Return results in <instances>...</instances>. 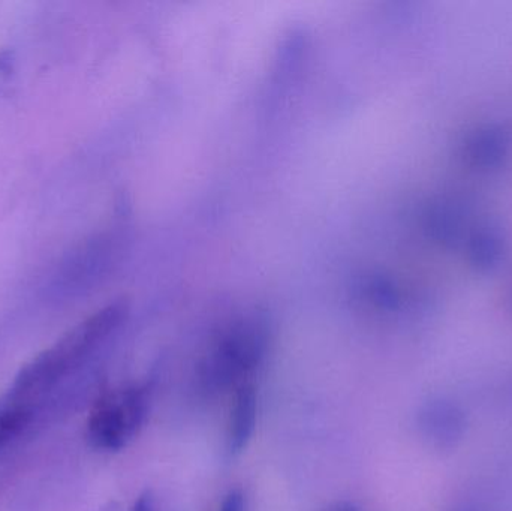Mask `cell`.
Returning a JSON list of instances; mask_svg holds the SVG:
<instances>
[{
  "label": "cell",
  "mask_w": 512,
  "mask_h": 511,
  "mask_svg": "<svg viewBox=\"0 0 512 511\" xmlns=\"http://www.w3.org/2000/svg\"><path fill=\"white\" fill-rule=\"evenodd\" d=\"M271 323L267 312L249 308L236 312L218 330L209 351L198 365V378L206 389L224 390L239 384L267 356Z\"/></svg>",
  "instance_id": "1"
},
{
  "label": "cell",
  "mask_w": 512,
  "mask_h": 511,
  "mask_svg": "<svg viewBox=\"0 0 512 511\" xmlns=\"http://www.w3.org/2000/svg\"><path fill=\"white\" fill-rule=\"evenodd\" d=\"M149 413L146 387L125 386L99 396L87 419V440L99 452L125 449L143 428Z\"/></svg>",
  "instance_id": "2"
},
{
  "label": "cell",
  "mask_w": 512,
  "mask_h": 511,
  "mask_svg": "<svg viewBox=\"0 0 512 511\" xmlns=\"http://www.w3.org/2000/svg\"><path fill=\"white\" fill-rule=\"evenodd\" d=\"M417 420L424 440L439 450L454 449L466 432L465 413L447 399H433L424 404Z\"/></svg>",
  "instance_id": "3"
},
{
  "label": "cell",
  "mask_w": 512,
  "mask_h": 511,
  "mask_svg": "<svg viewBox=\"0 0 512 511\" xmlns=\"http://www.w3.org/2000/svg\"><path fill=\"white\" fill-rule=\"evenodd\" d=\"M258 420V398L252 384L237 387L228 419L225 449L230 458H237L248 449L254 437Z\"/></svg>",
  "instance_id": "4"
},
{
  "label": "cell",
  "mask_w": 512,
  "mask_h": 511,
  "mask_svg": "<svg viewBox=\"0 0 512 511\" xmlns=\"http://www.w3.org/2000/svg\"><path fill=\"white\" fill-rule=\"evenodd\" d=\"M424 225L429 236L442 243L454 245L463 233L465 225V212L460 204L441 200L430 204L424 215Z\"/></svg>",
  "instance_id": "5"
},
{
  "label": "cell",
  "mask_w": 512,
  "mask_h": 511,
  "mask_svg": "<svg viewBox=\"0 0 512 511\" xmlns=\"http://www.w3.org/2000/svg\"><path fill=\"white\" fill-rule=\"evenodd\" d=\"M507 153V138L499 129H480L465 143V155L477 167H493Z\"/></svg>",
  "instance_id": "6"
},
{
  "label": "cell",
  "mask_w": 512,
  "mask_h": 511,
  "mask_svg": "<svg viewBox=\"0 0 512 511\" xmlns=\"http://www.w3.org/2000/svg\"><path fill=\"white\" fill-rule=\"evenodd\" d=\"M502 252H504V239L498 228L487 225L472 234L469 255L475 266L484 270L498 266Z\"/></svg>",
  "instance_id": "7"
},
{
  "label": "cell",
  "mask_w": 512,
  "mask_h": 511,
  "mask_svg": "<svg viewBox=\"0 0 512 511\" xmlns=\"http://www.w3.org/2000/svg\"><path fill=\"white\" fill-rule=\"evenodd\" d=\"M35 419V414L3 401L0 404V452L11 444Z\"/></svg>",
  "instance_id": "8"
},
{
  "label": "cell",
  "mask_w": 512,
  "mask_h": 511,
  "mask_svg": "<svg viewBox=\"0 0 512 511\" xmlns=\"http://www.w3.org/2000/svg\"><path fill=\"white\" fill-rule=\"evenodd\" d=\"M15 54L11 50L0 51V98L11 89L15 77Z\"/></svg>",
  "instance_id": "9"
},
{
  "label": "cell",
  "mask_w": 512,
  "mask_h": 511,
  "mask_svg": "<svg viewBox=\"0 0 512 511\" xmlns=\"http://www.w3.org/2000/svg\"><path fill=\"white\" fill-rule=\"evenodd\" d=\"M218 511H246L245 495L239 489L228 492Z\"/></svg>",
  "instance_id": "10"
},
{
  "label": "cell",
  "mask_w": 512,
  "mask_h": 511,
  "mask_svg": "<svg viewBox=\"0 0 512 511\" xmlns=\"http://www.w3.org/2000/svg\"><path fill=\"white\" fill-rule=\"evenodd\" d=\"M129 511H155V501H153L152 495L149 492L140 495Z\"/></svg>",
  "instance_id": "11"
},
{
  "label": "cell",
  "mask_w": 512,
  "mask_h": 511,
  "mask_svg": "<svg viewBox=\"0 0 512 511\" xmlns=\"http://www.w3.org/2000/svg\"><path fill=\"white\" fill-rule=\"evenodd\" d=\"M328 511H360L357 509V507L354 506V504L349 503H340L336 504V506L331 507Z\"/></svg>",
  "instance_id": "12"
},
{
  "label": "cell",
  "mask_w": 512,
  "mask_h": 511,
  "mask_svg": "<svg viewBox=\"0 0 512 511\" xmlns=\"http://www.w3.org/2000/svg\"><path fill=\"white\" fill-rule=\"evenodd\" d=\"M454 511H475V510L469 509V507H462V509H457Z\"/></svg>",
  "instance_id": "13"
}]
</instances>
